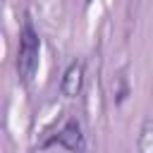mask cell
<instances>
[{
  "label": "cell",
  "instance_id": "obj_1",
  "mask_svg": "<svg viewBox=\"0 0 153 153\" xmlns=\"http://www.w3.org/2000/svg\"><path fill=\"white\" fill-rule=\"evenodd\" d=\"M41 60V36L33 29L31 19H24L19 31V48H17V72L22 81H31Z\"/></svg>",
  "mask_w": 153,
  "mask_h": 153
},
{
  "label": "cell",
  "instance_id": "obj_2",
  "mask_svg": "<svg viewBox=\"0 0 153 153\" xmlns=\"http://www.w3.org/2000/svg\"><path fill=\"white\" fill-rule=\"evenodd\" d=\"M50 143H57V146L67 148L69 153H86V136L76 120H67Z\"/></svg>",
  "mask_w": 153,
  "mask_h": 153
},
{
  "label": "cell",
  "instance_id": "obj_3",
  "mask_svg": "<svg viewBox=\"0 0 153 153\" xmlns=\"http://www.w3.org/2000/svg\"><path fill=\"white\" fill-rule=\"evenodd\" d=\"M84 74H86V65L84 60H74L69 62V67L65 69L62 79H60V93L65 98H76L84 88Z\"/></svg>",
  "mask_w": 153,
  "mask_h": 153
}]
</instances>
